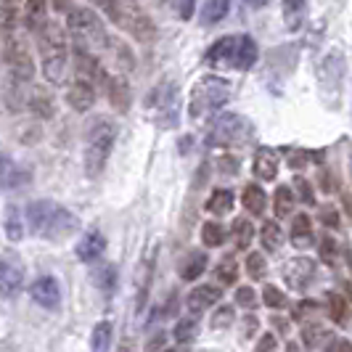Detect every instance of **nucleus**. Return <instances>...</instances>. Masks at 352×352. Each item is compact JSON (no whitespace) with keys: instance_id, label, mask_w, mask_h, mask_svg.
Segmentation results:
<instances>
[{"instance_id":"4c0bfd02","label":"nucleus","mask_w":352,"mask_h":352,"mask_svg":"<svg viewBox=\"0 0 352 352\" xmlns=\"http://www.w3.org/2000/svg\"><path fill=\"white\" fill-rule=\"evenodd\" d=\"M265 270H267L265 254H260V252H252V254L247 257V273H249V278L260 281V278H265Z\"/></svg>"},{"instance_id":"1a4fd4ad","label":"nucleus","mask_w":352,"mask_h":352,"mask_svg":"<svg viewBox=\"0 0 352 352\" xmlns=\"http://www.w3.org/2000/svg\"><path fill=\"white\" fill-rule=\"evenodd\" d=\"M146 109L151 111L159 127H175L180 117V101H177V85L173 80H162L157 88L148 93Z\"/></svg>"},{"instance_id":"39448f33","label":"nucleus","mask_w":352,"mask_h":352,"mask_svg":"<svg viewBox=\"0 0 352 352\" xmlns=\"http://www.w3.org/2000/svg\"><path fill=\"white\" fill-rule=\"evenodd\" d=\"M114 141H117V124L111 120H96V124L88 130V143H85V175L98 177L104 173Z\"/></svg>"},{"instance_id":"f03ea898","label":"nucleus","mask_w":352,"mask_h":352,"mask_svg":"<svg viewBox=\"0 0 352 352\" xmlns=\"http://www.w3.org/2000/svg\"><path fill=\"white\" fill-rule=\"evenodd\" d=\"M37 53H40V67L48 82H64L67 77V64L72 58L69 43H67V32L64 24L58 21H45L35 32Z\"/></svg>"},{"instance_id":"bf43d9fd","label":"nucleus","mask_w":352,"mask_h":352,"mask_svg":"<svg viewBox=\"0 0 352 352\" xmlns=\"http://www.w3.org/2000/svg\"><path fill=\"white\" fill-rule=\"evenodd\" d=\"M151 3H157V6H162V3H164V0H151Z\"/></svg>"},{"instance_id":"bb28decb","label":"nucleus","mask_w":352,"mask_h":352,"mask_svg":"<svg viewBox=\"0 0 352 352\" xmlns=\"http://www.w3.org/2000/svg\"><path fill=\"white\" fill-rule=\"evenodd\" d=\"M260 241H263L265 252H278L283 244V233H281V228H278V223L265 220L263 230H260Z\"/></svg>"},{"instance_id":"393cba45","label":"nucleus","mask_w":352,"mask_h":352,"mask_svg":"<svg viewBox=\"0 0 352 352\" xmlns=\"http://www.w3.org/2000/svg\"><path fill=\"white\" fill-rule=\"evenodd\" d=\"M204 270H207V254L194 252V254L186 257V263L180 265V278H183V281H196Z\"/></svg>"},{"instance_id":"c03bdc74","label":"nucleus","mask_w":352,"mask_h":352,"mask_svg":"<svg viewBox=\"0 0 352 352\" xmlns=\"http://www.w3.org/2000/svg\"><path fill=\"white\" fill-rule=\"evenodd\" d=\"M236 305H241V307H254V292H252V286H241V289L236 292Z\"/></svg>"},{"instance_id":"dca6fc26","label":"nucleus","mask_w":352,"mask_h":352,"mask_svg":"<svg viewBox=\"0 0 352 352\" xmlns=\"http://www.w3.org/2000/svg\"><path fill=\"white\" fill-rule=\"evenodd\" d=\"M48 6L51 0H21V27L27 32H37L45 21H48Z\"/></svg>"},{"instance_id":"49530a36","label":"nucleus","mask_w":352,"mask_h":352,"mask_svg":"<svg viewBox=\"0 0 352 352\" xmlns=\"http://www.w3.org/2000/svg\"><path fill=\"white\" fill-rule=\"evenodd\" d=\"M194 6L196 0H175V11L180 19H191L194 16Z\"/></svg>"},{"instance_id":"412c9836","label":"nucleus","mask_w":352,"mask_h":352,"mask_svg":"<svg viewBox=\"0 0 352 352\" xmlns=\"http://www.w3.org/2000/svg\"><path fill=\"white\" fill-rule=\"evenodd\" d=\"M252 170H254V175L260 177V180H276V175H278V157H276V151L273 148H260L254 154Z\"/></svg>"},{"instance_id":"20e7f679","label":"nucleus","mask_w":352,"mask_h":352,"mask_svg":"<svg viewBox=\"0 0 352 352\" xmlns=\"http://www.w3.org/2000/svg\"><path fill=\"white\" fill-rule=\"evenodd\" d=\"M101 8L120 30L130 32L138 43H151L157 37V27L151 16L138 6V0H104Z\"/></svg>"},{"instance_id":"c85d7f7f","label":"nucleus","mask_w":352,"mask_h":352,"mask_svg":"<svg viewBox=\"0 0 352 352\" xmlns=\"http://www.w3.org/2000/svg\"><path fill=\"white\" fill-rule=\"evenodd\" d=\"M111 323L109 320H101L96 329H93V334H90V344H93V352H109L111 347Z\"/></svg>"},{"instance_id":"09e8293b","label":"nucleus","mask_w":352,"mask_h":352,"mask_svg":"<svg viewBox=\"0 0 352 352\" xmlns=\"http://www.w3.org/2000/svg\"><path fill=\"white\" fill-rule=\"evenodd\" d=\"M326 352H352V342L350 339H331L326 344Z\"/></svg>"},{"instance_id":"a211bd4d","label":"nucleus","mask_w":352,"mask_h":352,"mask_svg":"<svg viewBox=\"0 0 352 352\" xmlns=\"http://www.w3.org/2000/svg\"><path fill=\"white\" fill-rule=\"evenodd\" d=\"M223 300V289L220 286H212V283H201V286H196L194 292L188 294V310L191 313H201V310H207L212 305H217V302Z\"/></svg>"},{"instance_id":"58836bf2","label":"nucleus","mask_w":352,"mask_h":352,"mask_svg":"<svg viewBox=\"0 0 352 352\" xmlns=\"http://www.w3.org/2000/svg\"><path fill=\"white\" fill-rule=\"evenodd\" d=\"M175 339L180 342V344H186V342H191L196 336V320L194 318H183V320H177V326H175Z\"/></svg>"},{"instance_id":"b1692460","label":"nucleus","mask_w":352,"mask_h":352,"mask_svg":"<svg viewBox=\"0 0 352 352\" xmlns=\"http://www.w3.org/2000/svg\"><path fill=\"white\" fill-rule=\"evenodd\" d=\"M230 0H204L201 3V24H217L228 16Z\"/></svg>"},{"instance_id":"c756f323","label":"nucleus","mask_w":352,"mask_h":352,"mask_svg":"<svg viewBox=\"0 0 352 352\" xmlns=\"http://www.w3.org/2000/svg\"><path fill=\"white\" fill-rule=\"evenodd\" d=\"M207 210L212 214H228L233 210V194H230L228 188H217L214 194L210 196V201H207Z\"/></svg>"},{"instance_id":"f704fd0d","label":"nucleus","mask_w":352,"mask_h":352,"mask_svg":"<svg viewBox=\"0 0 352 352\" xmlns=\"http://www.w3.org/2000/svg\"><path fill=\"white\" fill-rule=\"evenodd\" d=\"M347 313H350V305L342 294H329V318L334 323H347Z\"/></svg>"},{"instance_id":"0eeeda50","label":"nucleus","mask_w":352,"mask_h":352,"mask_svg":"<svg viewBox=\"0 0 352 352\" xmlns=\"http://www.w3.org/2000/svg\"><path fill=\"white\" fill-rule=\"evenodd\" d=\"M230 82L228 80H223V77H201L199 82L194 85L191 90V101H188V111H191V117L199 120V117H204V114H210V111H217V109H223V106L230 101Z\"/></svg>"},{"instance_id":"4468645a","label":"nucleus","mask_w":352,"mask_h":352,"mask_svg":"<svg viewBox=\"0 0 352 352\" xmlns=\"http://www.w3.org/2000/svg\"><path fill=\"white\" fill-rule=\"evenodd\" d=\"M283 278L292 289H305L307 283L316 278V263L310 257H294L283 267Z\"/></svg>"},{"instance_id":"de8ad7c7","label":"nucleus","mask_w":352,"mask_h":352,"mask_svg":"<svg viewBox=\"0 0 352 352\" xmlns=\"http://www.w3.org/2000/svg\"><path fill=\"white\" fill-rule=\"evenodd\" d=\"M254 352H276V336L273 334H265L257 339V347Z\"/></svg>"},{"instance_id":"79ce46f5","label":"nucleus","mask_w":352,"mask_h":352,"mask_svg":"<svg viewBox=\"0 0 352 352\" xmlns=\"http://www.w3.org/2000/svg\"><path fill=\"white\" fill-rule=\"evenodd\" d=\"M323 336H326V329H323V326H318V323H310V326H305V329H302V342H305L307 347H316Z\"/></svg>"},{"instance_id":"2eb2a0df","label":"nucleus","mask_w":352,"mask_h":352,"mask_svg":"<svg viewBox=\"0 0 352 352\" xmlns=\"http://www.w3.org/2000/svg\"><path fill=\"white\" fill-rule=\"evenodd\" d=\"M101 88L106 90V98H109V104L114 106L117 111H127L130 109V101H133V96H130V85H127V80L120 77V74H106L104 85Z\"/></svg>"},{"instance_id":"a19ab883","label":"nucleus","mask_w":352,"mask_h":352,"mask_svg":"<svg viewBox=\"0 0 352 352\" xmlns=\"http://www.w3.org/2000/svg\"><path fill=\"white\" fill-rule=\"evenodd\" d=\"M233 318H236V310H233L230 305H223V307L212 316V329H228L230 323H233Z\"/></svg>"},{"instance_id":"2f4dec72","label":"nucleus","mask_w":352,"mask_h":352,"mask_svg":"<svg viewBox=\"0 0 352 352\" xmlns=\"http://www.w3.org/2000/svg\"><path fill=\"white\" fill-rule=\"evenodd\" d=\"M201 241H204L210 249L223 247V241H226V230H223V226L214 223V220L204 223V226H201Z\"/></svg>"},{"instance_id":"864d4df0","label":"nucleus","mask_w":352,"mask_h":352,"mask_svg":"<svg viewBox=\"0 0 352 352\" xmlns=\"http://www.w3.org/2000/svg\"><path fill=\"white\" fill-rule=\"evenodd\" d=\"M67 6H69V0H53V8L56 11H67Z\"/></svg>"},{"instance_id":"f3484780","label":"nucleus","mask_w":352,"mask_h":352,"mask_svg":"<svg viewBox=\"0 0 352 352\" xmlns=\"http://www.w3.org/2000/svg\"><path fill=\"white\" fill-rule=\"evenodd\" d=\"M236 45H239V35L220 37L217 43H212V48L207 51V64L212 67H230L233 69V56H236Z\"/></svg>"},{"instance_id":"ea45409f","label":"nucleus","mask_w":352,"mask_h":352,"mask_svg":"<svg viewBox=\"0 0 352 352\" xmlns=\"http://www.w3.org/2000/svg\"><path fill=\"white\" fill-rule=\"evenodd\" d=\"M336 249H339V247H336V241L331 239V236H329V233H326V236L320 239V244H318L320 260H323L326 265H334L336 263Z\"/></svg>"},{"instance_id":"72a5a7b5","label":"nucleus","mask_w":352,"mask_h":352,"mask_svg":"<svg viewBox=\"0 0 352 352\" xmlns=\"http://www.w3.org/2000/svg\"><path fill=\"white\" fill-rule=\"evenodd\" d=\"M96 286L106 292V294H111L114 292V286H117V270H114V265H101L98 270H96Z\"/></svg>"},{"instance_id":"603ef678","label":"nucleus","mask_w":352,"mask_h":352,"mask_svg":"<svg viewBox=\"0 0 352 352\" xmlns=\"http://www.w3.org/2000/svg\"><path fill=\"white\" fill-rule=\"evenodd\" d=\"M320 188H323L326 194H331V191H334V180H331V175L320 173Z\"/></svg>"},{"instance_id":"9d476101","label":"nucleus","mask_w":352,"mask_h":352,"mask_svg":"<svg viewBox=\"0 0 352 352\" xmlns=\"http://www.w3.org/2000/svg\"><path fill=\"white\" fill-rule=\"evenodd\" d=\"M21 286H24V267L19 265L16 257L3 254L0 257V294L14 297V294H19Z\"/></svg>"},{"instance_id":"6e6d98bb","label":"nucleus","mask_w":352,"mask_h":352,"mask_svg":"<svg viewBox=\"0 0 352 352\" xmlns=\"http://www.w3.org/2000/svg\"><path fill=\"white\" fill-rule=\"evenodd\" d=\"M286 352H302V350H300V344L292 342V344H286Z\"/></svg>"},{"instance_id":"7ed1b4c3","label":"nucleus","mask_w":352,"mask_h":352,"mask_svg":"<svg viewBox=\"0 0 352 352\" xmlns=\"http://www.w3.org/2000/svg\"><path fill=\"white\" fill-rule=\"evenodd\" d=\"M67 32H69L74 48L90 53L98 58V53L109 51L111 37L106 32L104 21L90 8H72L67 14Z\"/></svg>"},{"instance_id":"5fc2aeb1","label":"nucleus","mask_w":352,"mask_h":352,"mask_svg":"<svg viewBox=\"0 0 352 352\" xmlns=\"http://www.w3.org/2000/svg\"><path fill=\"white\" fill-rule=\"evenodd\" d=\"M249 6H252V8H263L265 3H267V0H247Z\"/></svg>"},{"instance_id":"f257e3e1","label":"nucleus","mask_w":352,"mask_h":352,"mask_svg":"<svg viewBox=\"0 0 352 352\" xmlns=\"http://www.w3.org/2000/svg\"><path fill=\"white\" fill-rule=\"evenodd\" d=\"M24 220L37 239H45V241H67L69 236L80 230L77 214L67 207H61L58 201H51V199L32 201L24 210Z\"/></svg>"},{"instance_id":"e433bc0d","label":"nucleus","mask_w":352,"mask_h":352,"mask_svg":"<svg viewBox=\"0 0 352 352\" xmlns=\"http://www.w3.org/2000/svg\"><path fill=\"white\" fill-rule=\"evenodd\" d=\"M263 302H265V307H270V310H283V307H286V294H283L278 286L265 283Z\"/></svg>"},{"instance_id":"6e6552de","label":"nucleus","mask_w":352,"mask_h":352,"mask_svg":"<svg viewBox=\"0 0 352 352\" xmlns=\"http://www.w3.org/2000/svg\"><path fill=\"white\" fill-rule=\"evenodd\" d=\"M3 56H6V67H8V77H11L8 88H30V82L35 77V61H32V53L27 51V43L16 32L3 37Z\"/></svg>"},{"instance_id":"c9c22d12","label":"nucleus","mask_w":352,"mask_h":352,"mask_svg":"<svg viewBox=\"0 0 352 352\" xmlns=\"http://www.w3.org/2000/svg\"><path fill=\"white\" fill-rule=\"evenodd\" d=\"M214 276H217V281L223 283V286H233V283L239 281V265H236V260H233V257H226V260L220 263Z\"/></svg>"},{"instance_id":"9b49d317","label":"nucleus","mask_w":352,"mask_h":352,"mask_svg":"<svg viewBox=\"0 0 352 352\" xmlns=\"http://www.w3.org/2000/svg\"><path fill=\"white\" fill-rule=\"evenodd\" d=\"M27 183H30V170L21 167L8 154H0V191H19Z\"/></svg>"},{"instance_id":"423d86ee","label":"nucleus","mask_w":352,"mask_h":352,"mask_svg":"<svg viewBox=\"0 0 352 352\" xmlns=\"http://www.w3.org/2000/svg\"><path fill=\"white\" fill-rule=\"evenodd\" d=\"M252 138H254V124L244 114H233V111H223L220 117H214L207 130V143L220 148L247 146Z\"/></svg>"},{"instance_id":"4be33fe9","label":"nucleus","mask_w":352,"mask_h":352,"mask_svg":"<svg viewBox=\"0 0 352 352\" xmlns=\"http://www.w3.org/2000/svg\"><path fill=\"white\" fill-rule=\"evenodd\" d=\"M292 244L297 249H305L313 244V220L307 214H297L292 223Z\"/></svg>"},{"instance_id":"aec40b11","label":"nucleus","mask_w":352,"mask_h":352,"mask_svg":"<svg viewBox=\"0 0 352 352\" xmlns=\"http://www.w3.org/2000/svg\"><path fill=\"white\" fill-rule=\"evenodd\" d=\"M104 252H106V239L98 230H88V233L80 239V244H77V257H80L82 263H96Z\"/></svg>"},{"instance_id":"7c9ffc66","label":"nucleus","mask_w":352,"mask_h":352,"mask_svg":"<svg viewBox=\"0 0 352 352\" xmlns=\"http://www.w3.org/2000/svg\"><path fill=\"white\" fill-rule=\"evenodd\" d=\"M233 239H236V247L247 249L254 239V226L249 223L247 217H236L233 220Z\"/></svg>"},{"instance_id":"13d9d810","label":"nucleus","mask_w":352,"mask_h":352,"mask_svg":"<svg viewBox=\"0 0 352 352\" xmlns=\"http://www.w3.org/2000/svg\"><path fill=\"white\" fill-rule=\"evenodd\" d=\"M90 3H96V6H101V3H104V0H90Z\"/></svg>"},{"instance_id":"ddd939ff","label":"nucleus","mask_w":352,"mask_h":352,"mask_svg":"<svg viewBox=\"0 0 352 352\" xmlns=\"http://www.w3.org/2000/svg\"><path fill=\"white\" fill-rule=\"evenodd\" d=\"M30 294H32V300H35L40 307H45V310H56V307L61 305V286H58V281H56L53 276H40V278L30 286Z\"/></svg>"},{"instance_id":"5701e85b","label":"nucleus","mask_w":352,"mask_h":352,"mask_svg":"<svg viewBox=\"0 0 352 352\" xmlns=\"http://www.w3.org/2000/svg\"><path fill=\"white\" fill-rule=\"evenodd\" d=\"M6 236L11 241H21L24 239V210H19L16 204H8L6 210Z\"/></svg>"},{"instance_id":"a878e982","label":"nucleus","mask_w":352,"mask_h":352,"mask_svg":"<svg viewBox=\"0 0 352 352\" xmlns=\"http://www.w3.org/2000/svg\"><path fill=\"white\" fill-rule=\"evenodd\" d=\"M241 201H244V210L249 214H263L265 212V191L260 186H254V183H249L247 188H244V196H241Z\"/></svg>"},{"instance_id":"f8f14e48","label":"nucleus","mask_w":352,"mask_h":352,"mask_svg":"<svg viewBox=\"0 0 352 352\" xmlns=\"http://www.w3.org/2000/svg\"><path fill=\"white\" fill-rule=\"evenodd\" d=\"M96 98H98V88L88 82V80H80V77H72L69 88H67V104L74 109V111H88L93 109L96 104Z\"/></svg>"},{"instance_id":"4d7b16f0","label":"nucleus","mask_w":352,"mask_h":352,"mask_svg":"<svg viewBox=\"0 0 352 352\" xmlns=\"http://www.w3.org/2000/svg\"><path fill=\"white\" fill-rule=\"evenodd\" d=\"M120 352H130V347H127V344H122V350H120Z\"/></svg>"},{"instance_id":"6ab92c4d","label":"nucleus","mask_w":352,"mask_h":352,"mask_svg":"<svg viewBox=\"0 0 352 352\" xmlns=\"http://www.w3.org/2000/svg\"><path fill=\"white\" fill-rule=\"evenodd\" d=\"M24 106H27L35 117H40V120H51L53 111H56L51 90H45V88H30V93H27V104Z\"/></svg>"},{"instance_id":"052dcab7","label":"nucleus","mask_w":352,"mask_h":352,"mask_svg":"<svg viewBox=\"0 0 352 352\" xmlns=\"http://www.w3.org/2000/svg\"><path fill=\"white\" fill-rule=\"evenodd\" d=\"M164 352H175V350H164Z\"/></svg>"},{"instance_id":"a18cd8bd","label":"nucleus","mask_w":352,"mask_h":352,"mask_svg":"<svg viewBox=\"0 0 352 352\" xmlns=\"http://www.w3.org/2000/svg\"><path fill=\"white\" fill-rule=\"evenodd\" d=\"M320 223H323L326 228H339V214H336V210L323 207V210H320Z\"/></svg>"},{"instance_id":"37998d69","label":"nucleus","mask_w":352,"mask_h":352,"mask_svg":"<svg viewBox=\"0 0 352 352\" xmlns=\"http://www.w3.org/2000/svg\"><path fill=\"white\" fill-rule=\"evenodd\" d=\"M294 188H297V194H300V199L305 201V204H316V194H313V186L305 180L302 175L294 177Z\"/></svg>"},{"instance_id":"8fccbe9b","label":"nucleus","mask_w":352,"mask_h":352,"mask_svg":"<svg viewBox=\"0 0 352 352\" xmlns=\"http://www.w3.org/2000/svg\"><path fill=\"white\" fill-rule=\"evenodd\" d=\"M254 334H257V318L247 316V320H244V336H254Z\"/></svg>"},{"instance_id":"cd10ccee","label":"nucleus","mask_w":352,"mask_h":352,"mask_svg":"<svg viewBox=\"0 0 352 352\" xmlns=\"http://www.w3.org/2000/svg\"><path fill=\"white\" fill-rule=\"evenodd\" d=\"M305 3L307 0H283V19L289 30H300L305 21Z\"/></svg>"},{"instance_id":"3c124183","label":"nucleus","mask_w":352,"mask_h":352,"mask_svg":"<svg viewBox=\"0 0 352 352\" xmlns=\"http://www.w3.org/2000/svg\"><path fill=\"white\" fill-rule=\"evenodd\" d=\"M313 307H316V302H313V300H302L300 305H297V318H302L305 313H310Z\"/></svg>"},{"instance_id":"473e14b6","label":"nucleus","mask_w":352,"mask_h":352,"mask_svg":"<svg viewBox=\"0 0 352 352\" xmlns=\"http://www.w3.org/2000/svg\"><path fill=\"white\" fill-rule=\"evenodd\" d=\"M273 199H276V217H286V214H292V210H294V201H297L292 188L278 186Z\"/></svg>"}]
</instances>
